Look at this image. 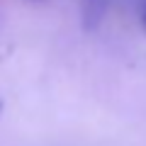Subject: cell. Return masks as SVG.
I'll return each instance as SVG.
<instances>
[{
	"label": "cell",
	"mask_w": 146,
	"mask_h": 146,
	"mask_svg": "<svg viewBox=\"0 0 146 146\" xmlns=\"http://www.w3.org/2000/svg\"><path fill=\"white\" fill-rule=\"evenodd\" d=\"M0 110H3V102H0Z\"/></svg>",
	"instance_id": "obj_3"
},
{
	"label": "cell",
	"mask_w": 146,
	"mask_h": 146,
	"mask_svg": "<svg viewBox=\"0 0 146 146\" xmlns=\"http://www.w3.org/2000/svg\"><path fill=\"white\" fill-rule=\"evenodd\" d=\"M83 5V20L85 27H98L105 17V10H107V0H80Z\"/></svg>",
	"instance_id": "obj_1"
},
{
	"label": "cell",
	"mask_w": 146,
	"mask_h": 146,
	"mask_svg": "<svg viewBox=\"0 0 146 146\" xmlns=\"http://www.w3.org/2000/svg\"><path fill=\"white\" fill-rule=\"evenodd\" d=\"M139 22L146 32V0H141V5H139Z\"/></svg>",
	"instance_id": "obj_2"
}]
</instances>
